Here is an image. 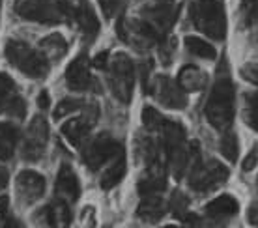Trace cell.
Masks as SVG:
<instances>
[{"label": "cell", "mask_w": 258, "mask_h": 228, "mask_svg": "<svg viewBox=\"0 0 258 228\" xmlns=\"http://www.w3.org/2000/svg\"><path fill=\"white\" fill-rule=\"evenodd\" d=\"M234 101H236V92H234L232 79L228 71L223 73V65L219 67V73L213 81V86L210 90V96L206 99V107H204V114H206L208 122L215 127V129L225 131L230 127L234 120Z\"/></svg>", "instance_id": "1"}, {"label": "cell", "mask_w": 258, "mask_h": 228, "mask_svg": "<svg viewBox=\"0 0 258 228\" xmlns=\"http://www.w3.org/2000/svg\"><path fill=\"white\" fill-rule=\"evenodd\" d=\"M15 12L23 19L41 25H58L75 19V6L68 0H21Z\"/></svg>", "instance_id": "2"}, {"label": "cell", "mask_w": 258, "mask_h": 228, "mask_svg": "<svg viewBox=\"0 0 258 228\" xmlns=\"http://www.w3.org/2000/svg\"><path fill=\"white\" fill-rule=\"evenodd\" d=\"M191 21L202 34L215 41L226 36V13L223 0H195L191 4Z\"/></svg>", "instance_id": "3"}, {"label": "cell", "mask_w": 258, "mask_h": 228, "mask_svg": "<svg viewBox=\"0 0 258 228\" xmlns=\"http://www.w3.org/2000/svg\"><path fill=\"white\" fill-rule=\"evenodd\" d=\"M8 62L19 71L32 79H43L49 73V58L41 51H36L25 41L12 39L6 43Z\"/></svg>", "instance_id": "4"}, {"label": "cell", "mask_w": 258, "mask_h": 228, "mask_svg": "<svg viewBox=\"0 0 258 228\" xmlns=\"http://www.w3.org/2000/svg\"><path fill=\"white\" fill-rule=\"evenodd\" d=\"M109 85L120 103H129L135 90V64L127 54L118 52L109 62Z\"/></svg>", "instance_id": "5"}, {"label": "cell", "mask_w": 258, "mask_h": 228, "mask_svg": "<svg viewBox=\"0 0 258 228\" xmlns=\"http://www.w3.org/2000/svg\"><path fill=\"white\" fill-rule=\"evenodd\" d=\"M123 151L122 142H118L116 138L109 135V133H101L88 140V144L83 150V161L90 170L101 169L107 161L114 159L118 154Z\"/></svg>", "instance_id": "6"}, {"label": "cell", "mask_w": 258, "mask_h": 228, "mask_svg": "<svg viewBox=\"0 0 258 228\" xmlns=\"http://www.w3.org/2000/svg\"><path fill=\"white\" fill-rule=\"evenodd\" d=\"M226 178H228V170L219 161H215V159H210L206 163L197 161L189 169V187L199 193L213 191L217 189L221 183H225Z\"/></svg>", "instance_id": "7"}, {"label": "cell", "mask_w": 258, "mask_h": 228, "mask_svg": "<svg viewBox=\"0 0 258 228\" xmlns=\"http://www.w3.org/2000/svg\"><path fill=\"white\" fill-rule=\"evenodd\" d=\"M150 92L155 96V99L167 107V109H174V111H181L187 107V94L185 90L180 86L178 81L170 77H165V75H159L152 81V86H150Z\"/></svg>", "instance_id": "8"}, {"label": "cell", "mask_w": 258, "mask_h": 228, "mask_svg": "<svg viewBox=\"0 0 258 228\" xmlns=\"http://www.w3.org/2000/svg\"><path fill=\"white\" fill-rule=\"evenodd\" d=\"M49 140V124L43 116H34L28 129L25 133L23 142V159L26 161H38L41 159Z\"/></svg>", "instance_id": "9"}, {"label": "cell", "mask_w": 258, "mask_h": 228, "mask_svg": "<svg viewBox=\"0 0 258 228\" xmlns=\"http://www.w3.org/2000/svg\"><path fill=\"white\" fill-rule=\"evenodd\" d=\"M0 109L15 120H23L26 116L25 99L19 96L17 85L8 73H0Z\"/></svg>", "instance_id": "10"}, {"label": "cell", "mask_w": 258, "mask_h": 228, "mask_svg": "<svg viewBox=\"0 0 258 228\" xmlns=\"http://www.w3.org/2000/svg\"><path fill=\"white\" fill-rule=\"evenodd\" d=\"M15 189L23 202L34 204L45 195V178L34 170H23L15 180Z\"/></svg>", "instance_id": "11"}, {"label": "cell", "mask_w": 258, "mask_h": 228, "mask_svg": "<svg viewBox=\"0 0 258 228\" xmlns=\"http://www.w3.org/2000/svg\"><path fill=\"white\" fill-rule=\"evenodd\" d=\"M66 83H68V88L73 92H86L92 88L94 79L90 75V60L86 54H79L77 58L68 65Z\"/></svg>", "instance_id": "12"}, {"label": "cell", "mask_w": 258, "mask_h": 228, "mask_svg": "<svg viewBox=\"0 0 258 228\" xmlns=\"http://www.w3.org/2000/svg\"><path fill=\"white\" fill-rule=\"evenodd\" d=\"M238 209H239V204L234 196L223 195V196L213 198L210 204H206V208H204V215H206L208 222H213L215 226H221L226 219H230V217L236 215V213H238Z\"/></svg>", "instance_id": "13"}, {"label": "cell", "mask_w": 258, "mask_h": 228, "mask_svg": "<svg viewBox=\"0 0 258 228\" xmlns=\"http://www.w3.org/2000/svg\"><path fill=\"white\" fill-rule=\"evenodd\" d=\"M79 195H81V183L75 170L70 165H60L56 174V196L64 202L73 204L77 202Z\"/></svg>", "instance_id": "14"}, {"label": "cell", "mask_w": 258, "mask_h": 228, "mask_svg": "<svg viewBox=\"0 0 258 228\" xmlns=\"http://www.w3.org/2000/svg\"><path fill=\"white\" fill-rule=\"evenodd\" d=\"M97 114H84V116L81 118H73V120H70V122H66L64 125H62V135H64L68 140H70V144H73L75 148H81L86 140H88V135H90V129L92 125H94V122H96Z\"/></svg>", "instance_id": "15"}, {"label": "cell", "mask_w": 258, "mask_h": 228, "mask_svg": "<svg viewBox=\"0 0 258 228\" xmlns=\"http://www.w3.org/2000/svg\"><path fill=\"white\" fill-rule=\"evenodd\" d=\"M176 17H178V6H174L172 2H161L159 6L146 12V21L159 32L161 38L172 28Z\"/></svg>", "instance_id": "16"}, {"label": "cell", "mask_w": 258, "mask_h": 228, "mask_svg": "<svg viewBox=\"0 0 258 228\" xmlns=\"http://www.w3.org/2000/svg\"><path fill=\"white\" fill-rule=\"evenodd\" d=\"M75 21L81 26V32H83L86 41H94L99 32V19H97L94 8L90 6L88 0H81V4L75 8Z\"/></svg>", "instance_id": "17"}, {"label": "cell", "mask_w": 258, "mask_h": 228, "mask_svg": "<svg viewBox=\"0 0 258 228\" xmlns=\"http://www.w3.org/2000/svg\"><path fill=\"white\" fill-rule=\"evenodd\" d=\"M167 204L161 198V195H146L142 196L141 204L137 208V215L144 222H157L165 215Z\"/></svg>", "instance_id": "18"}, {"label": "cell", "mask_w": 258, "mask_h": 228, "mask_svg": "<svg viewBox=\"0 0 258 228\" xmlns=\"http://www.w3.org/2000/svg\"><path fill=\"white\" fill-rule=\"evenodd\" d=\"M167 187V176L165 170H161L159 165H152V169L146 172V176L139 182V193L142 196L146 195H161V191Z\"/></svg>", "instance_id": "19"}, {"label": "cell", "mask_w": 258, "mask_h": 228, "mask_svg": "<svg viewBox=\"0 0 258 228\" xmlns=\"http://www.w3.org/2000/svg\"><path fill=\"white\" fill-rule=\"evenodd\" d=\"M125 170H127V159H125V154L122 151L112 159L109 169H105L103 176H101V189H114L118 183L122 182V178L125 176Z\"/></svg>", "instance_id": "20"}, {"label": "cell", "mask_w": 258, "mask_h": 228, "mask_svg": "<svg viewBox=\"0 0 258 228\" xmlns=\"http://www.w3.org/2000/svg\"><path fill=\"white\" fill-rule=\"evenodd\" d=\"M47 222L51 228H70L71 224V209L70 204L56 198V202L47 206L45 209Z\"/></svg>", "instance_id": "21"}, {"label": "cell", "mask_w": 258, "mask_h": 228, "mask_svg": "<svg viewBox=\"0 0 258 228\" xmlns=\"http://www.w3.org/2000/svg\"><path fill=\"white\" fill-rule=\"evenodd\" d=\"M17 140H19L17 125L10 124V122L0 124V161L12 159L15 146H17Z\"/></svg>", "instance_id": "22"}, {"label": "cell", "mask_w": 258, "mask_h": 228, "mask_svg": "<svg viewBox=\"0 0 258 228\" xmlns=\"http://www.w3.org/2000/svg\"><path fill=\"white\" fill-rule=\"evenodd\" d=\"M178 83H180V86L185 92H197V90H202V88L206 86L208 79L199 67L185 65L180 71V75H178Z\"/></svg>", "instance_id": "23"}, {"label": "cell", "mask_w": 258, "mask_h": 228, "mask_svg": "<svg viewBox=\"0 0 258 228\" xmlns=\"http://www.w3.org/2000/svg\"><path fill=\"white\" fill-rule=\"evenodd\" d=\"M39 47H41V52H43L49 60H58L68 52V43H66V39L62 38L60 34L47 36L45 39H41Z\"/></svg>", "instance_id": "24"}, {"label": "cell", "mask_w": 258, "mask_h": 228, "mask_svg": "<svg viewBox=\"0 0 258 228\" xmlns=\"http://www.w3.org/2000/svg\"><path fill=\"white\" fill-rule=\"evenodd\" d=\"M183 43H185V49L191 54L199 56V58H204V60L215 58V49L208 43L206 39L199 38V36H187V38L183 39Z\"/></svg>", "instance_id": "25"}, {"label": "cell", "mask_w": 258, "mask_h": 228, "mask_svg": "<svg viewBox=\"0 0 258 228\" xmlns=\"http://www.w3.org/2000/svg\"><path fill=\"white\" fill-rule=\"evenodd\" d=\"M219 150H221V154L225 156V159H228L230 163H236L239 146H238V138H236V135H234L232 131H226L225 135L221 137Z\"/></svg>", "instance_id": "26"}, {"label": "cell", "mask_w": 258, "mask_h": 228, "mask_svg": "<svg viewBox=\"0 0 258 228\" xmlns=\"http://www.w3.org/2000/svg\"><path fill=\"white\" fill-rule=\"evenodd\" d=\"M142 124H144V127L150 131H161L163 125L167 124V118L163 116L159 111H155L154 107H144L142 109Z\"/></svg>", "instance_id": "27"}, {"label": "cell", "mask_w": 258, "mask_h": 228, "mask_svg": "<svg viewBox=\"0 0 258 228\" xmlns=\"http://www.w3.org/2000/svg\"><path fill=\"white\" fill-rule=\"evenodd\" d=\"M168 209L172 211V215L178 217L180 221H183V219L191 213V211H189L187 196L183 195V193H180V191H174V193H172V198H170V204H168Z\"/></svg>", "instance_id": "28"}, {"label": "cell", "mask_w": 258, "mask_h": 228, "mask_svg": "<svg viewBox=\"0 0 258 228\" xmlns=\"http://www.w3.org/2000/svg\"><path fill=\"white\" fill-rule=\"evenodd\" d=\"M83 107H84V101H81V99H75V98L62 99V101L56 105V109H54V112H52V116H54V120H62V118H66L68 114H71V112L81 111Z\"/></svg>", "instance_id": "29"}, {"label": "cell", "mask_w": 258, "mask_h": 228, "mask_svg": "<svg viewBox=\"0 0 258 228\" xmlns=\"http://www.w3.org/2000/svg\"><path fill=\"white\" fill-rule=\"evenodd\" d=\"M239 15H241V21L245 26L254 25L258 21V0H241Z\"/></svg>", "instance_id": "30"}, {"label": "cell", "mask_w": 258, "mask_h": 228, "mask_svg": "<svg viewBox=\"0 0 258 228\" xmlns=\"http://www.w3.org/2000/svg\"><path fill=\"white\" fill-rule=\"evenodd\" d=\"M245 122L251 129L258 131V92L247 96L245 101Z\"/></svg>", "instance_id": "31"}, {"label": "cell", "mask_w": 258, "mask_h": 228, "mask_svg": "<svg viewBox=\"0 0 258 228\" xmlns=\"http://www.w3.org/2000/svg\"><path fill=\"white\" fill-rule=\"evenodd\" d=\"M12 215H10V198L8 196H0V228L12 226Z\"/></svg>", "instance_id": "32"}, {"label": "cell", "mask_w": 258, "mask_h": 228, "mask_svg": "<svg viewBox=\"0 0 258 228\" xmlns=\"http://www.w3.org/2000/svg\"><path fill=\"white\" fill-rule=\"evenodd\" d=\"M139 69H141V83H142V90L148 94L150 92V86H152V83H150V71H152V60H144V62H141V65H139Z\"/></svg>", "instance_id": "33"}, {"label": "cell", "mask_w": 258, "mask_h": 228, "mask_svg": "<svg viewBox=\"0 0 258 228\" xmlns=\"http://www.w3.org/2000/svg\"><path fill=\"white\" fill-rule=\"evenodd\" d=\"M256 165H258V144L247 154V157L243 159V163H241V169L245 170V172H251V170H254Z\"/></svg>", "instance_id": "34"}, {"label": "cell", "mask_w": 258, "mask_h": 228, "mask_svg": "<svg viewBox=\"0 0 258 228\" xmlns=\"http://www.w3.org/2000/svg\"><path fill=\"white\" fill-rule=\"evenodd\" d=\"M97 2H99L101 10H103L105 17L109 19V17H112V15L116 13V10L120 8V2H122V0H97Z\"/></svg>", "instance_id": "35"}, {"label": "cell", "mask_w": 258, "mask_h": 228, "mask_svg": "<svg viewBox=\"0 0 258 228\" xmlns=\"http://www.w3.org/2000/svg\"><path fill=\"white\" fill-rule=\"evenodd\" d=\"M241 75L252 83V85H258V64H247L243 69H241Z\"/></svg>", "instance_id": "36"}, {"label": "cell", "mask_w": 258, "mask_h": 228, "mask_svg": "<svg viewBox=\"0 0 258 228\" xmlns=\"http://www.w3.org/2000/svg\"><path fill=\"white\" fill-rule=\"evenodd\" d=\"M92 65H94L96 69H105V67L109 65V52H99L96 58L92 60Z\"/></svg>", "instance_id": "37"}, {"label": "cell", "mask_w": 258, "mask_h": 228, "mask_svg": "<svg viewBox=\"0 0 258 228\" xmlns=\"http://www.w3.org/2000/svg\"><path fill=\"white\" fill-rule=\"evenodd\" d=\"M38 105H39V109H49V105H51V99H49V94H47L45 90L39 92Z\"/></svg>", "instance_id": "38"}, {"label": "cell", "mask_w": 258, "mask_h": 228, "mask_svg": "<svg viewBox=\"0 0 258 228\" xmlns=\"http://www.w3.org/2000/svg\"><path fill=\"white\" fill-rule=\"evenodd\" d=\"M8 182H10V174H8V170L4 167H0V191L6 189Z\"/></svg>", "instance_id": "39"}, {"label": "cell", "mask_w": 258, "mask_h": 228, "mask_svg": "<svg viewBox=\"0 0 258 228\" xmlns=\"http://www.w3.org/2000/svg\"><path fill=\"white\" fill-rule=\"evenodd\" d=\"M249 222L251 224H254V226H258V206H252L251 209H249Z\"/></svg>", "instance_id": "40"}, {"label": "cell", "mask_w": 258, "mask_h": 228, "mask_svg": "<svg viewBox=\"0 0 258 228\" xmlns=\"http://www.w3.org/2000/svg\"><path fill=\"white\" fill-rule=\"evenodd\" d=\"M10 228H25V224H23L21 221H13L12 226H10Z\"/></svg>", "instance_id": "41"}, {"label": "cell", "mask_w": 258, "mask_h": 228, "mask_svg": "<svg viewBox=\"0 0 258 228\" xmlns=\"http://www.w3.org/2000/svg\"><path fill=\"white\" fill-rule=\"evenodd\" d=\"M0 12H2V0H0Z\"/></svg>", "instance_id": "42"}, {"label": "cell", "mask_w": 258, "mask_h": 228, "mask_svg": "<svg viewBox=\"0 0 258 228\" xmlns=\"http://www.w3.org/2000/svg\"><path fill=\"white\" fill-rule=\"evenodd\" d=\"M161 2H172V0H161Z\"/></svg>", "instance_id": "43"}, {"label": "cell", "mask_w": 258, "mask_h": 228, "mask_svg": "<svg viewBox=\"0 0 258 228\" xmlns=\"http://www.w3.org/2000/svg\"><path fill=\"white\" fill-rule=\"evenodd\" d=\"M165 228H176V226H165Z\"/></svg>", "instance_id": "44"}]
</instances>
